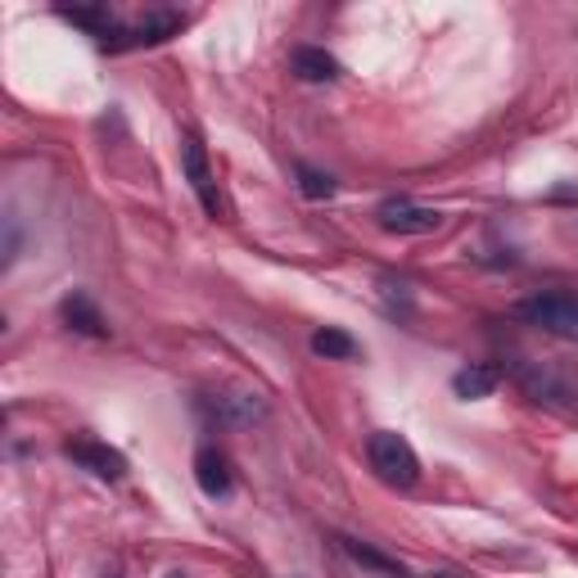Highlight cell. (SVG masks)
<instances>
[{
  "label": "cell",
  "instance_id": "10",
  "mask_svg": "<svg viewBox=\"0 0 578 578\" xmlns=\"http://www.w3.org/2000/svg\"><path fill=\"white\" fill-rule=\"evenodd\" d=\"M289 68H294L299 81H335V77H340L335 55H325V51H316V46H299L294 59H289Z\"/></svg>",
  "mask_w": 578,
  "mask_h": 578
},
{
  "label": "cell",
  "instance_id": "2",
  "mask_svg": "<svg viewBox=\"0 0 578 578\" xmlns=\"http://www.w3.org/2000/svg\"><path fill=\"white\" fill-rule=\"evenodd\" d=\"M520 316L529 325L547 330L560 340H578V294L574 289H547V294H533L520 303Z\"/></svg>",
  "mask_w": 578,
  "mask_h": 578
},
{
  "label": "cell",
  "instance_id": "14",
  "mask_svg": "<svg viewBox=\"0 0 578 578\" xmlns=\"http://www.w3.org/2000/svg\"><path fill=\"white\" fill-rule=\"evenodd\" d=\"M173 578H181V574H173Z\"/></svg>",
  "mask_w": 578,
  "mask_h": 578
},
{
  "label": "cell",
  "instance_id": "1",
  "mask_svg": "<svg viewBox=\"0 0 578 578\" xmlns=\"http://www.w3.org/2000/svg\"><path fill=\"white\" fill-rule=\"evenodd\" d=\"M366 462L389 488H416V479H421L416 447H411L402 434H393V430H376L366 438Z\"/></svg>",
  "mask_w": 578,
  "mask_h": 578
},
{
  "label": "cell",
  "instance_id": "9",
  "mask_svg": "<svg viewBox=\"0 0 578 578\" xmlns=\"http://www.w3.org/2000/svg\"><path fill=\"white\" fill-rule=\"evenodd\" d=\"M498 385H502V366H492V362H470V366H462L457 376H452V393L466 398V402L488 398Z\"/></svg>",
  "mask_w": 578,
  "mask_h": 578
},
{
  "label": "cell",
  "instance_id": "11",
  "mask_svg": "<svg viewBox=\"0 0 578 578\" xmlns=\"http://www.w3.org/2000/svg\"><path fill=\"white\" fill-rule=\"evenodd\" d=\"M312 353L325 357V362H348V357H357L362 348H357V340L348 335V330L325 325V330H316V335H312Z\"/></svg>",
  "mask_w": 578,
  "mask_h": 578
},
{
  "label": "cell",
  "instance_id": "13",
  "mask_svg": "<svg viewBox=\"0 0 578 578\" xmlns=\"http://www.w3.org/2000/svg\"><path fill=\"white\" fill-rule=\"evenodd\" d=\"M299 186H303L308 199H330V194H335V177L312 173V168H299Z\"/></svg>",
  "mask_w": 578,
  "mask_h": 578
},
{
  "label": "cell",
  "instance_id": "8",
  "mask_svg": "<svg viewBox=\"0 0 578 578\" xmlns=\"http://www.w3.org/2000/svg\"><path fill=\"white\" fill-rule=\"evenodd\" d=\"M59 316H64L68 330H77V335H87V340H104V335H109L104 312H100L87 294H68V299L59 303Z\"/></svg>",
  "mask_w": 578,
  "mask_h": 578
},
{
  "label": "cell",
  "instance_id": "7",
  "mask_svg": "<svg viewBox=\"0 0 578 578\" xmlns=\"http://www.w3.org/2000/svg\"><path fill=\"white\" fill-rule=\"evenodd\" d=\"M194 479H199V488H203V498H226L231 492V462L222 457L218 447H199L194 452Z\"/></svg>",
  "mask_w": 578,
  "mask_h": 578
},
{
  "label": "cell",
  "instance_id": "3",
  "mask_svg": "<svg viewBox=\"0 0 578 578\" xmlns=\"http://www.w3.org/2000/svg\"><path fill=\"white\" fill-rule=\"evenodd\" d=\"M186 27V14L177 10H149L145 19L127 23V27H118L109 41H100L104 51H132V46H158V41H168L173 32Z\"/></svg>",
  "mask_w": 578,
  "mask_h": 578
},
{
  "label": "cell",
  "instance_id": "12",
  "mask_svg": "<svg viewBox=\"0 0 578 578\" xmlns=\"http://www.w3.org/2000/svg\"><path fill=\"white\" fill-rule=\"evenodd\" d=\"M340 547L357 560V565H366V569H380V574H393V578H402V565L398 560H389V556H380V552H370V547H362L357 538H340Z\"/></svg>",
  "mask_w": 578,
  "mask_h": 578
},
{
  "label": "cell",
  "instance_id": "4",
  "mask_svg": "<svg viewBox=\"0 0 578 578\" xmlns=\"http://www.w3.org/2000/svg\"><path fill=\"white\" fill-rule=\"evenodd\" d=\"M181 173L190 181V190L199 194L203 213L209 218H222V199H218V181H213V168H209V154H203L199 136H186L181 141Z\"/></svg>",
  "mask_w": 578,
  "mask_h": 578
},
{
  "label": "cell",
  "instance_id": "6",
  "mask_svg": "<svg viewBox=\"0 0 578 578\" xmlns=\"http://www.w3.org/2000/svg\"><path fill=\"white\" fill-rule=\"evenodd\" d=\"M68 457L81 466V470H91L96 479H109V483H118L122 475H127V457H122L118 447H109V443H100V438H68Z\"/></svg>",
  "mask_w": 578,
  "mask_h": 578
},
{
  "label": "cell",
  "instance_id": "5",
  "mask_svg": "<svg viewBox=\"0 0 578 578\" xmlns=\"http://www.w3.org/2000/svg\"><path fill=\"white\" fill-rule=\"evenodd\" d=\"M376 218H380V226L393 231V235H430V231L443 226V213H438V209H425V203H416V199H389V203H380Z\"/></svg>",
  "mask_w": 578,
  "mask_h": 578
}]
</instances>
